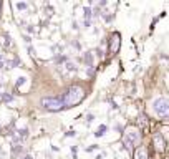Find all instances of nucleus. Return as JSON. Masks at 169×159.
I'll use <instances>...</instances> for the list:
<instances>
[{"label": "nucleus", "mask_w": 169, "mask_h": 159, "mask_svg": "<svg viewBox=\"0 0 169 159\" xmlns=\"http://www.w3.org/2000/svg\"><path fill=\"white\" fill-rule=\"evenodd\" d=\"M0 152H2V151H0Z\"/></svg>", "instance_id": "obj_26"}, {"label": "nucleus", "mask_w": 169, "mask_h": 159, "mask_svg": "<svg viewBox=\"0 0 169 159\" xmlns=\"http://www.w3.org/2000/svg\"><path fill=\"white\" fill-rule=\"evenodd\" d=\"M96 55H98V56H103V53H101L100 48H96Z\"/></svg>", "instance_id": "obj_22"}, {"label": "nucleus", "mask_w": 169, "mask_h": 159, "mask_svg": "<svg viewBox=\"0 0 169 159\" xmlns=\"http://www.w3.org/2000/svg\"><path fill=\"white\" fill-rule=\"evenodd\" d=\"M83 12H85V19H86V20H90V17L93 15V10H91L90 7H85V8H83Z\"/></svg>", "instance_id": "obj_11"}, {"label": "nucleus", "mask_w": 169, "mask_h": 159, "mask_svg": "<svg viewBox=\"0 0 169 159\" xmlns=\"http://www.w3.org/2000/svg\"><path fill=\"white\" fill-rule=\"evenodd\" d=\"M28 51H30V55H35V50L32 48V46H28Z\"/></svg>", "instance_id": "obj_23"}, {"label": "nucleus", "mask_w": 169, "mask_h": 159, "mask_svg": "<svg viewBox=\"0 0 169 159\" xmlns=\"http://www.w3.org/2000/svg\"><path fill=\"white\" fill-rule=\"evenodd\" d=\"M33 30H35L33 27H28V28H27V32H28V33H33Z\"/></svg>", "instance_id": "obj_21"}, {"label": "nucleus", "mask_w": 169, "mask_h": 159, "mask_svg": "<svg viewBox=\"0 0 169 159\" xmlns=\"http://www.w3.org/2000/svg\"><path fill=\"white\" fill-rule=\"evenodd\" d=\"M25 81H27V78H25V76H20V78L17 80V86H22L23 83H25Z\"/></svg>", "instance_id": "obj_14"}, {"label": "nucleus", "mask_w": 169, "mask_h": 159, "mask_svg": "<svg viewBox=\"0 0 169 159\" xmlns=\"http://www.w3.org/2000/svg\"><path fill=\"white\" fill-rule=\"evenodd\" d=\"M15 7H17V10H25V8H27V3H25V2H18Z\"/></svg>", "instance_id": "obj_13"}, {"label": "nucleus", "mask_w": 169, "mask_h": 159, "mask_svg": "<svg viewBox=\"0 0 169 159\" xmlns=\"http://www.w3.org/2000/svg\"><path fill=\"white\" fill-rule=\"evenodd\" d=\"M77 151H78V148H77V146H71V152H73L75 156H77Z\"/></svg>", "instance_id": "obj_19"}, {"label": "nucleus", "mask_w": 169, "mask_h": 159, "mask_svg": "<svg viewBox=\"0 0 169 159\" xmlns=\"http://www.w3.org/2000/svg\"><path fill=\"white\" fill-rule=\"evenodd\" d=\"M153 109L156 111V114L161 118H167L169 116V99L167 98H156L153 103Z\"/></svg>", "instance_id": "obj_3"}, {"label": "nucleus", "mask_w": 169, "mask_h": 159, "mask_svg": "<svg viewBox=\"0 0 169 159\" xmlns=\"http://www.w3.org/2000/svg\"><path fill=\"white\" fill-rule=\"evenodd\" d=\"M23 159H32V156H25V157H23Z\"/></svg>", "instance_id": "obj_25"}, {"label": "nucleus", "mask_w": 169, "mask_h": 159, "mask_svg": "<svg viewBox=\"0 0 169 159\" xmlns=\"http://www.w3.org/2000/svg\"><path fill=\"white\" fill-rule=\"evenodd\" d=\"M153 141H154V148H156V151H164V149H166V143H164V138H162L161 134H154Z\"/></svg>", "instance_id": "obj_6"}, {"label": "nucleus", "mask_w": 169, "mask_h": 159, "mask_svg": "<svg viewBox=\"0 0 169 159\" xmlns=\"http://www.w3.org/2000/svg\"><path fill=\"white\" fill-rule=\"evenodd\" d=\"M66 68L70 70V72H73V70H77V66H75L73 63H66Z\"/></svg>", "instance_id": "obj_16"}, {"label": "nucleus", "mask_w": 169, "mask_h": 159, "mask_svg": "<svg viewBox=\"0 0 169 159\" xmlns=\"http://www.w3.org/2000/svg\"><path fill=\"white\" fill-rule=\"evenodd\" d=\"M27 136H28V129H27V128L18 129V138H20V139H25Z\"/></svg>", "instance_id": "obj_10"}, {"label": "nucleus", "mask_w": 169, "mask_h": 159, "mask_svg": "<svg viewBox=\"0 0 169 159\" xmlns=\"http://www.w3.org/2000/svg\"><path fill=\"white\" fill-rule=\"evenodd\" d=\"M2 60H3V56L0 55V68H2Z\"/></svg>", "instance_id": "obj_24"}, {"label": "nucleus", "mask_w": 169, "mask_h": 159, "mask_svg": "<svg viewBox=\"0 0 169 159\" xmlns=\"http://www.w3.org/2000/svg\"><path fill=\"white\" fill-rule=\"evenodd\" d=\"M42 106L48 111H60V109H65V103H63L61 96L58 98H43L42 99Z\"/></svg>", "instance_id": "obj_4"}, {"label": "nucleus", "mask_w": 169, "mask_h": 159, "mask_svg": "<svg viewBox=\"0 0 169 159\" xmlns=\"http://www.w3.org/2000/svg\"><path fill=\"white\" fill-rule=\"evenodd\" d=\"M85 63L88 66H93V55L91 53H85Z\"/></svg>", "instance_id": "obj_9"}, {"label": "nucleus", "mask_w": 169, "mask_h": 159, "mask_svg": "<svg viewBox=\"0 0 169 159\" xmlns=\"http://www.w3.org/2000/svg\"><path fill=\"white\" fill-rule=\"evenodd\" d=\"M135 159H148V151L144 146H139V148L135 151Z\"/></svg>", "instance_id": "obj_7"}, {"label": "nucleus", "mask_w": 169, "mask_h": 159, "mask_svg": "<svg viewBox=\"0 0 169 159\" xmlns=\"http://www.w3.org/2000/svg\"><path fill=\"white\" fill-rule=\"evenodd\" d=\"M2 99H3L5 103H8V101H12V99H13V96L8 95V93H3V95H2Z\"/></svg>", "instance_id": "obj_12"}, {"label": "nucleus", "mask_w": 169, "mask_h": 159, "mask_svg": "<svg viewBox=\"0 0 169 159\" xmlns=\"http://www.w3.org/2000/svg\"><path fill=\"white\" fill-rule=\"evenodd\" d=\"M139 141H141V133L138 131L136 128H128L124 131V136H123V144L126 149H133L136 144H139Z\"/></svg>", "instance_id": "obj_2"}, {"label": "nucleus", "mask_w": 169, "mask_h": 159, "mask_svg": "<svg viewBox=\"0 0 169 159\" xmlns=\"http://www.w3.org/2000/svg\"><path fill=\"white\" fill-rule=\"evenodd\" d=\"M95 149H98L96 144H95V146H90V148H86V152H91V151H95Z\"/></svg>", "instance_id": "obj_17"}, {"label": "nucleus", "mask_w": 169, "mask_h": 159, "mask_svg": "<svg viewBox=\"0 0 169 159\" xmlns=\"http://www.w3.org/2000/svg\"><path fill=\"white\" fill-rule=\"evenodd\" d=\"M106 131H108V126H106V125H101L100 128H98V129H96V133H95V136H96V138H101V136H103V134H104V133H106Z\"/></svg>", "instance_id": "obj_8"}, {"label": "nucleus", "mask_w": 169, "mask_h": 159, "mask_svg": "<svg viewBox=\"0 0 169 159\" xmlns=\"http://www.w3.org/2000/svg\"><path fill=\"white\" fill-rule=\"evenodd\" d=\"M55 61H56V63H63V61H66V56H65V55H63V56H56Z\"/></svg>", "instance_id": "obj_15"}, {"label": "nucleus", "mask_w": 169, "mask_h": 159, "mask_svg": "<svg viewBox=\"0 0 169 159\" xmlns=\"http://www.w3.org/2000/svg\"><path fill=\"white\" fill-rule=\"evenodd\" d=\"M83 98H85V90L81 86H78V85L70 86L66 90V93L61 96L63 103H65V108H71V106L81 103V101H83Z\"/></svg>", "instance_id": "obj_1"}, {"label": "nucleus", "mask_w": 169, "mask_h": 159, "mask_svg": "<svg viewBox=\"0 0 169 159\" xmlns=\"http://www.w3.org/2000/svg\"><path fill=\"white\" fill-rule=\"evenodd\" d=\"M23 40H25L27 43H30V42H32V38H30V37H23Z\"/></svg>", "instance_id": "obj_20"}, {"label": "nucleus", "mask_w": 169, "mask_h": 159, "mask_svg": "<svg viewBox=\"0 0 169 159\" xmlns=\"http://www.w3.org/2000/svg\"><path fill=\"white\" fill-rule=\"evenodd\" d=\"M119 43H121V40H119V33H113V35H111V38H109V53H111V55H114V53L118 51Z\"/></svg>", "instance_id": "obj_5"}, {"label": "nucleus", "mask_w": 169, "mask_h": 159, "mask_svg": "<svg viewBox=\"0 0 169 159\" xmlns=\"http://www.w3.org/2000/svg\"><path fill=\"white\" fill-rule=\"evenodd\" d=\"M93 119H95V116H93V114H88V116H86V121H88V123H91Z\"/></svg>", "instance_id": "obj_18"}]
</instances>
